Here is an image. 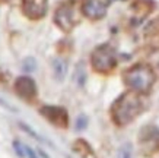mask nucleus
<instances>
[{
    "label": "nucleus",
    "mask_w": 159,
    "mask_h": 158,
    "mask_svg": "<svg viewBox=\"0 0 159 158\" xmlns=\"http://www.w3.org/2000/svg\"><path fill=\"white\" fill-rule=\"evenodd\" d=\"M142 108L143 105H142V100L139 98V95H136L134 92H125L112 105L114 122L120 126L127 125L139 114Z\"/></svg>",
    "instance_id": "1"
},
{
    "label": "nucleus",
    "mask_w": 159,
    "mask_h": 158,
    "mask_svg": "<svg viewBox=\"0 0 159 158\" xmlns=\"http://www.w3.org/2000/svg\"><path fill=\"white\" fill-rule=\"evenodd\" d=\"M124 82L133 91L146 92L149 91L155 82V73L148 66H136L124 73Z\"/></svg>",
    "instance_id": "2"
},
{
    "label": "nucleus",
    "mask_w": 159,
    "mask_h": 158,
    "mask_svg": "<svg viewBox=\"0 0 159 158\" xmlns=\"http://www.w3.org/2000/svg\"><path fill=\"white\" fill-rule=\"evenodd\" d=\"M117 63V54L116 50L108 45L104 44L101 47H98L95 51L92 53V66L95 67L97 70L101 72H107L116 66Z\"/></svg>",
    "instance_id": "3"
},
{
    "label": "nucleus",
    "mask_w": 159,
    "mask_h": 158,
    "mask_svg": "<svg viewBox=\"0 0 159 158\" xmlns=\"http://www.w3.org/2000/svg\"><path fill=\"white\" fill-rule=\"evenodd\" d=\"M41 114L51 123L60 127H66L67 126V111L61 108V107H56V105H45L41 108Z\"/></svg>",
    "instance_id": "4"
},
{
    "label": "nucleus",
    "mask_w": 159,
    "mask_h": 158,
    "mask_svg": "<svg viewBox=\"0 0 159 158\" xmlns=\"http://www.w3.org/2000/svg\"><path fill=\"white\" fill-rule=\"evenodd\" d=\"M24 12L32 19L43 18L47 12V0H24Z\"/></svg>",
    "instance_id": "5"
},
{
    "label": "nucleus",
    "mask_w": 159,
    "mask_h": 158,
    "mask_svg": "<svg viewBox=\"0 0 159 158\" xmlns=\"http://www.w3.org/2000/svg\"><path fill=\"white\" fill-rule=\"evenodd\" d=\"M83 13L92 19H99L107 13V3L104 0H85Z\"/></svg>",
    "instance_id": "6"
},
{
    "label": "nucleus",
    "mask_w": 159,
    "mask_h": 158,
    "mask_svg": "<svg viewBox=\"0 0 159 158\" xmlns=\"http://www.w3.org/2000/svg\"><path fill=\"white\" fill-rule=\"evenodd\" d=\"M15 89L22 98H32L37 94L35 82L28 76H20L15 82Z\"/></svg>",
    "instance_id": "7"
},
{
    "label": "nucleus",
    "mask_w": 159,
    "mask_h": 158,
    "mask_svg": "<svg viewBox=\"0 0 159 158\" xmlns=\"http://www.w3.org/2000/svg\"><path fill=\"white\" fill-rule=\"evenodd\" d=\"M56 22L61 29L64 31H70L75 25V19H73V12L69 7H61L56 12Z\"/></svg>",
    "instance_id": "8"
},
{
    "label": "nucleus",
    "mask_w": 159,
    "mask_h": 158,
    "mask_svg": "<svg viewBox=\"0 0 159 158\" xmlns=\"http://www.w3.org/2000/svg\"><path fill=\"white\" fill-rule=\"evenodd\" d=\"M53 70L54 75L58 81H61L63 78L66 76V72H67V66H66V62L61 60V59H56L53 62Z\"/></svg>",
    "instance_id": "9"
},
{
    "label": "nucleus",
    "mask_w": 159,
    "mask_h": 158,
    "mask_svg": "<svg viewBox=\"0 0 159 158\" xmlns=\"http://www.w3.org/2000/svg\"><path fill=\"white\" fill-rule=\"evenodd\" d=\"M85 79H86L85 69H83V65L80 63V65L76 67V72H75V81H76L79 85H83V84H85Z\"/></svg>",
    "instance_id": "10"
},
{
    "label": "nucleus",
    "mask_w": 159,
    "mask_h": 158,
    "mask_svg": "<svg viewBox=\"0 0 159 158\" xmlns=\"http://www.w3.org/2000/svg\"><path fill=\"white\" fill-rule=\"evenodd\" d=\"M35 67H37V63H35V60L32 57L26 59V60L24 62V69L26 70V72H32Z\"/></svg>",
    "instance_id": "11"
},
{
    "label": "nucleus",
    "mask_w": 159,
    "mask_h": 158,
    "mask_svg": "<svg viewBox=\"0 0 159 158\" xmlns=\"http://www.w3.org/2000/svg\"><path fill=\"white\" fill-rule=\"evenodd\" d=\"M131 151H130V145H124L123 148H120L118 151V158H130Z\"/></svg>",
    "instance_id": "12"
},
{
    "label": "nucleus",
    "mask_w": 159,
    "mask_h": 158,
    "mask_svg": "<svg viewBox=\"0 0 159 158\" xmlns=\"http://www.w3.org/2000/svg\"><path fill=\"white\" fill-rule=\"evenodd\" d=\"M86 125H88V119L85 117V116H80V117L77 119V122H76V129L77 130H82V129H85V127H86Z\"/></svg>",
    "instance_id": "13"
},
{
    "label": "nucleus",
    "mask_w": 159,
    "mask_h": 158,
    "mask_svg": "<svg viewBox=\"0 0 159 158\" xmlns=\"http://www.w3.org/2000/svg\"><path fill=\"white\" fill-rule=\"evenodd\" d=\"M13 148H15V151H16V152L19 154V157H24V155H25V148L19 144V142H18V141H15V142H13Z\"/></svg>",
    "instance_id": "14"
},
{
    "label": "nucleus",
    "mask_w": 159,
    "mask_h": 158,
    "mask_svg": "<svg viewBox=\"0 0 159 158\" xmlns=\"http://www.w3.org/2000/svg\"><path fill=\"white\" fill-rule=\"evenodd\" d=\"M25 152L28 154V157H29V158H37V155H35V152H34V151H32V149L25 148Z\"/></svg>",
    "instance_id": "15"
}]
</instances>
